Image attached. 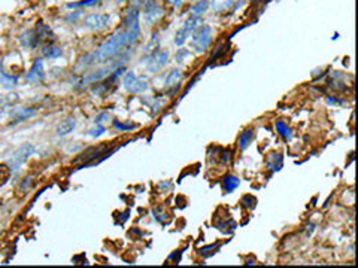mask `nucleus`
Instances as JSON below:
<instances>
[{
    "label": "nucleus",
    "instance_id": "dca6fc26",
    "mask_svg": "<svg viewBox=\"0 0 358 268\" xmlns=\"http://www.w3.org/2000/svg\"><path fill=\"white\" fill-rule=\"evenodd\" d=\"M283 167V157L280 154H272L267 161V169L270 172H279Z\"/></svg>",
    "mask_w": 358,
    "mask_h": 268
},
{
    "label": "nucleus",
    "instance_id": "b1692460",
    "mask_svg": "<svg viewBox=\"0 0 358 268\" xmlns=\"http://www.w3.org/2000/svg\"><path fill=\"white\" fill-rule=\"evenodd\" d=\"M112 124H114V127L118 130V131H131V130H134L137 125L136 124H125V122H121V121H118V119H112Z\"/></svg>",
    "mask_w": 358,
    "mask_h": 268
},
{
    "label": "nucleus",
    "instance_id": "2eb2a0df",
    "mask_svg": "<svg viewBox=\"0 0 358 268\" xmlns=\"http://www.w3.org/2000/svg\"><path fill=\"white\" fill-rule=\"evenodd\" d=\"M252 140H254V130H252V128H246L245 131H242V134L239 136V149H240V151H245V149L251 145Z\"/></svg>",
    "mask_w": 358,
    "mask_h": 268
},
{
    "label": "nucleus",
    "instance_id": "f8f14e48",
    "mask_svg": "<svg viewBox=\"0 0 358 268\" xmlns=\"http://www.w3.org/2000/svg\"><path fill=\"white\" fill-rule=\"evenodd\" d=\"M182 78H184L182 70H181V69H173V70L167 75L166 82H164V87L167 89L179 88V85H181V82H182Z\"/></svg>",
    "mask_w": 358,
    "mask_h": 268
},
{
    "label": "nucleus",
    "instance_id": "9b49d317",
    "mask_svg": "<svg viewBox=\"0 0 358 268\" xmlns=\"http://www.w3.org/2000/svg\"><path fill=\"white\" fill-rule=\"evenodd\" d=\"M38 113V109L36 107H30V106H26V107H20V109H15L11 115V125H17L20 122H24V121H29L30 118H33L35 115Z\"/></svg>",
    "mask_w": 358,
    "mask_h": 268
},
{
    "label": "nucleus",
    "instance_id": "4468645a",
    "mask_svg": "<svg viewBox=\"0 0 358 268\" xmlns=\"http://www.w3.org/2000/svg\"><path fill=\"white\" fill-rule=\"evenodd\" d=\"M77 127V119L75 118H67L64 121H61L58 125H57V134L60 137H64L67 134H70Z\"/></svg>",
    "mask_w": 358,
    "mask_h": 268
},
{
    "label": "nucleus",
    "instance_id": "473e14b6",
    "mask_svg": "<svg viewBox=\"0 0 358 268\" xmlns=\"http://www.w3.org/2000/svg\"><path fill=\"white\" fill-rule=\"evenodd\" d=\"M327 103H328V104H343L345 100H340V98H337V97L328 95V97H327Z\"/></svg>",
    "mask_w": 358,
    "mask_h": 268
},
{
    "label": "nucleus",
    "instance_id": "f03ea898",
    "mask_svg": "<svg viewBox=\"0 0 358 268\" xmlns=\"http://www.w3.org/2000/svg\"><path fill=\"white\" fill-rule=\"evenodd\" d=\"M213 41V30L207 24H200L196 32L191 35V48L196 52H204Z\"/></svg>",
    "mask_w": 358,
    "mask_h": 268
},
{
    "label": "nucleus",
    "instance_id": "6ab92c4d",
    "mask_svg": "<svg viewBox=\"0 0 358 268\" xmlns=\"http://www.w3.org/2000/svg\"><path fill=\"white\" fill-rule=\"evenodd\" d=\"M239 185H240V179L236 178V176L229 175V176L224 178V189H226V192H233V191H236L239 188Z\"/></svg>",
    "mask_w": 358,
    "mask_h": 268
},
{
    "label": "nucleus",
    "instance_id": "20e7f679",
    "mask_svg": "<svg viewBox=\"0 0 358 268\" xmlns=\"http://www.w3.org/2000/svg\"><path fill=\"white\" fill-rule=\"evenodd\" d=\"M36 152V148L32 145V143H24V145H21L14 154H12V157H11V160H9V167H11V170H12V173L14 172H18L20 169H21V166L33 155Z\"/></svg>",
    "mask_w": 358,
    "mask_h": 268
},
{
    "label": "nucleus",
    "instance_id": "c85d7f7f",
    "mask_svg": "<svg viewBox=\"0 0 358 268\" xmlns=\"http://www.w3.org/2000/svg\"><path fill=\"white\" fill-rule=\"evenodd\" d=\"M111 121V115L108 113V112H103V113H100L97 118H96V124H105V122H109Z\"/></svg>",
    "mask_w": 358,
    "mask_h": 268
},
{
    "label": "nucleus",
    "instance_id": "4be33fe9",
    "mask_svg": "<svg viewBox=\"0 0 358 268\" xmlns=\"http://www.w3.org/2000/svg\"><path fill=\"white\" fill-rule=\"evenodd\" d=\"M102 0H80V2H74V3H67L66 8L69 9H75V8H88V6H94L97 3H100Z\"/></svg>",
    "mask_w": 358,
    "mask_h": 268
},
{
    "label": "nucleus",
    "instance_id": "423d86ee",
    "mask_svg": "<svg viewBox=\"0 0 358 268\" xmlns=\"http://www.w3.org/2000/svg\"><path fill=\"white\" fill-rule=\"evenodd\" d=\"M124 89L130 94H140L148 88V81L145 78L137 76L134 72H127L122 79Z\"/></svg>",
    "mask_w": 358,
    "mask_h": 268
},
{
    "label": "nucleus",
    "instance_id": "f3484780",
    "mask_svg": "<svg viewBox=\"0 0 358 268\" xmlns=\"http://www.w3.org/2000/svg\"><path fill=\"white\" fill-rule=\"evenodd\" d=\"M209 6H210L209 0H199L196 5H193V8H191V15H193V17H201L204 12H207Z\"/></svg>",
    "mask_w": 358,
    "mask_h": 268
},
{
    "label": "nucleus",
    "instance_id": "f257e3e1",
    "mask_svg": "<svg viewBox=\"0 0 358 268\" xmlns=\"http://www.w3.org/2000/svg\"><path fill=\"white\" fill-rule=\"evenodd\" d=\"M131 46L128 42V38L125 35V32H117L106 44H103L93 55V63H108L112 61L114 58H117L121 55V52L127 48Z\"/></svg>",
    "mask_w": 358,
    "mask_h": 268
},
{
    "label": "nucleus",
    "instance_id": "a211bd4d",
    "mask_svg": "<svg viewBox=\"0 0 358 268\" xmlns=\"http://www.w3.org/2000/svg\"><path fill=\"white\" fill-rule=\"evenodd\" d=\"M276 131L283 137L285 142H291V139H293V130L287 125V122H283V121L279 119L278 122H276Z\"/></svg>",
    "mask_w": 358,
    "mask_h": 268
},
{
    "label": "nucleus",
    "instance_id": "c756f323",
    "mask_svg": "<svg viewBox=\"0 0 358 268\" xmlns=\"http://www.w3.org/2000/svg\"><path fill=\"white\" fill-rule=\"evenodd\" d=\"M218 247H220V243H213V244H209V246H206V247H201V249H200V253H201L203 256H207L210 250H215V249H218Z\"/></svg>",
    "mask_w": 358,
    "mask_h": 268
},
{
    "label": "nucleus",
    "instance_id": "412c9836",
    "mask_svg": "<svg viewBox=\"0 0 358 268\" xmlns=\"http://www.w3.org/2000/svg\"><path fill=\"white\" fill-rule=\"evenodd\" d=\"M18 100L17 94H11V95H0V112L5 110L6 107L14 106V103Z\"/></svg>",
    "mask_w": 358,
    "mask_h": 268
},
{
    "label": "nucleus",
    "instance_id": "393cba45",
    "mask_svg": "<svg viewBox=\"0 0 358 268\" xmlns=\"http://www.w3.org/2000/svg\"><path fill=\"white\" fill-rule=\"evenodd\" d=\"M157 48H159V35H154L151 42L147 45V48H145V55H151L153 52L157 51Z\"/></svg>",
    "mask_w": 358,
    "mask_h": 268
},
{
    "label": "nucleus",
    "instance_id": "a878e982",
    "mask_svg": "<svg viewBox=\"0 0 358 268\" xmlns=\"http://www.w3.org/2000/svg\"><path fill=\"white\" fill-rule=\"evenodd\" d=\"M105 131H106V127H105V125L96 124V127H93V128L88 130V136H91V137H100L102 134H105Z\"/></svg>",
    "mask_w": 358,
    "mask_h": 268
},
{
    "label": "nucleus",
    "instance_id": "bb28decb",
    "mask_svg": "<svg viewBox=\"0 0 358 268\" xmlns=\"http://www.w3.org/2000/svg\"><path fill=\"white\" fill-rule=\"evenodd\" d=\"M187 57H193L191 51H188V49H185V48H179V51H178V54H176L175 58H176L178 63H184Z\"/></svg>",
    "mask_w": 358,
    "mask_h": 268
},
{
    "label": "nucleus",
    "instance_id": "c9c22d12",
    "mask_svg": "<svg viewBox=\"0 0 358 268\" xmlns=\"http://www.w3.org/2000/svg\"><path fill=\"white\" fill-rule=\"evenodd\" d=\"M0 76H2V66H0Z\"/></svg>",
    "mask_w": 358,
    "mask_h": 268
},
{
    "label": "nucleus",
    "instance_id": "ddd939ff",
    "mask_svg": "<svg viewBox=\"0 0 358 268\" xmlns=\"http://www.w3.org/2000/svg\"><path fill=\"white\" fill-rule=\"evenodd\" d=\"M111 69H112V67H105V69H100V70H97V72H93L91 75H88L87 78H84V79L81 81V84H93V82H99V81L105 79L106 76H109V75L112 73Z\"/></svg>",
    "mask_w": 358,
    "mask_h": 268
},
{
    "label": "nucleus",
    "instance_id": "0eeeda50",
    "mask_svg": "<svg viewBox=\"0 0 358 268\" xmlns=\"http://www.w3.org/2000/svg\"><path fill=\"white\" fill-rule=\"evenodd\" d=\"M164 15V9L159 5L157 0H145L144 3V17L148 26H154Z\"/></svg>",
    "mask_w": 358,
    "mask_h": 268
},
{
    "label": "nucleus",
    "instance_id": "72a5a7b5",
    "mask_svg": "<svg viewBox=\"0 0 358 268\" xmlns=\"http://www.w3.org/2000/svg\"><path fill=\"white\" fill-rule=\"evenodd\" d=\"M172 6H175V8H179V6H182L185 2H188V0H167Z\"/></svg>",
    "mask_w": 358,
    "mask_h": 268
},
{
    "label": "nucleus",
    "instance_id": "1a4fd4ad",
    "mask_svg": "<svg viewBox=\"0 0 358 268\" xmlns=\"http://www.w3.org/2000/svg\"><path fill=\"white\" fill-rule=\"evenodd\" d=\"M45 79V63L43 58H36L32 69L26 75V81L32 85H39Z\"/></svg>",
    "mask_w": 358,
    "mask_h": 268
},
{
    "label": "nucleus",
    "instance_id": "39448f33",
    "mask_svg": "<svg viewBox=\"0 0 358 268\" xmlns=\"http://www.w3.org/2000/svg\"><path fill=\"white\" fill-rule=\"evenodd\" d=\"M201 24V17H190L185 20L184 26L176 32V36H175V45L176 46H184V44L190 39V36L196 32V29Z\"/></svg>",
    "mask_w": 358,
    "mask_h": 268
},
{
    "label": "nucleus",
    "instance_id": "2f4dec72",
    "mask_svg": "<svg viewBox=\"0 0 358 268\" xmlns=\"http://www.w3.org/2000/svg\"><path fill=\"white\" fill-rule=\"evenodd\" d=\"M242 203L245 204V207H254V203H255V198L251 197V195H245L242 198Z\"/></svg>",
    "mask_w": 358,
    "mask_h": 268
},
{
    "label": "nucleus",
    "instance_id": "aec40b11",
    "mask_svg": "<svg viewBox=\"0 0 358 268\" xmlns=\"http://www.w3.org/2000/svg\"><path fill=\"white\" fill-rule=\"evenodd\" d=\"M42 52H43V55H45L46 58H49V60H55V58L61 57V54H63L61 48H58V46H51V45L45 46Z\"/></svg>",
    "mask_w": 358,
    "mask_h": 268
},
{
    "label": "nucleus",
    "instance_id": "6e6552de",
    "mask_svg": "<svg viewBox=\"0 0 358 268\" xmlns=\"http://www.w3.org/2000/svg\"><path fill=\"white\" fill-rule=\"evenodd\" d=\"M109 23H111V17L106 14H90L84 20V26L90 30H94V32L108 29Z\"/></svg>",
    "mask_w": 358,
    "mask_h": 268
},
{
    "label": "nucleus",
    "instance_id": "cd10ccee",
    "mask_svg": "<svg viewBox=\"0 0 358 268\" xmlns=\"http://www.w3.org/2000/svg\"><path fill=\"white\" fill-rule=\"evenodd\" d=\"M3 78H2V84L5 85V87H15L17 84H18V78L17 76H8V75H2Z\"/></svg>",
    "mask_w": 358,
    "mask_h": 268
},
{
    "label": "nucleus",
    "instance_id": "9d476101",
    "mask_svg": "<svg viewBox=\"0 0 358 268\" xmlns=\"http://www.w3.org/2000/svg\"><path fill=\"white\" fill-rule=\"evenodd\" d=\"M167 61H169V52L157 49L156 52H153L150 55V60L147 63V69H148V72L156 73V72H159L160 69H163L167 64Z\"/></svg>",
    "mask_w": 358,
    "mask_h": 268
},
{
    "label": "nucleus",
    "instance_id": "f704fd0d",
    "mask_svg": "<svg viewBox=\"0 0 358 268\" xmlns=\"http://www.w3.org/2000/svg\"><path fill=\"white\" fill-rule=\"evenodd\" d=\"M30 182H32V178H27L26 179V183H24V182L21 183V188H23V189H27V188L30 186Z\"/></svg>",
    "mask_w": 358,
    "mask_h": 268
},
{
    "label": "nucleus",
    "instance_id": "5701e85b",
    "mask_svg": "<svg viewBox=\"0 0 358 268\" xmlns=\"http://www.w3.org/2000/svg\"><path fill=\"white\" fill-rule=\"evenodd\" d=\"M11 173H12V170L8 164H0V186H3L9 180Z\"/></svg>",
    "mask_w": 358,
    "mask_h": 268
},
{
    "label": "nucleus",
    "instance_id": "7ed1b4c3",
    "mask_svg": "<svg viewBox=\"0 0 358 268\" xmlns=\"http://www.w3.org/2000/svg\"><path fill=\"white\" fill-rule=\"evenodd\" d=\"M124 32H125V35L128 38V42L131 46L140 39V12L136 8H133L128 12L127 18H125Z\"/></svg>",
    "mask_w": 358,
    "mask_h": 268
},
{
    "label": "nucleus",
    "instance_id": "7c9ffc66",
    "mask_svg": "<svg viewBox=\"0 0 358 268\" xmlns=\"http://www.w3.org/2000/svg\"><path fill=\"white\" fill-rule=\"evenodd\" d=\"M232 158H233V154H232V151H230V149H227V151H223V154H221V161H223L224 164H229V163L232 161Z\"/></svg>",
    "mask_w": 358,
    "mask_h": 268
}]
</instances>
